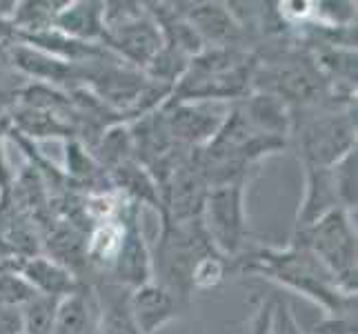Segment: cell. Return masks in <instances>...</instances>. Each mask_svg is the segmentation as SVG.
Wrapping results in <instances>:
<instances>
[{
	"label": "cell",
	"instance_id": "6da1fadb",
	"mask_svg": "<svg viewBox=\"0 0 358 334\" xmlns=\"http://www.w3.org/2000/svg\"><path fill=\"white\" fill-rule=\"evenodd\" d=\"M238 270L263 274L301 292L323 307L327 321H356V294L343 292L329 270L299 243H292L287 250H258L241 256Z\"/></svg>",
	"mask_w": 358,
	"mask_h": 334
},
{
	"label": "cell",
	"instance_id": "7a4b0ae2",
	"mask_svg": "<svg viewBox=\"0 0 358 334\" xmlns=\"http://www.w3.org/2000/svg\"><path fill=\"white\" fill-rule=\"evenodd\" d=\"M292 243L310 250L343 292L356 294V230L350 223V212L331 209L312 225L294 232Z\"/></svg>",
	"mask_w": 358,
	"mask_h": 334
},
{
	"label": "cell",
	"instance_id": "3957f363",
	"mask_svg": "<svg viewBox=\"0 0 358 334\" xmlns=\"http://www.w3.org/2000/svg\"><path fill=\"white\" fill-rule=\"evenodd\" d=\"M303 167H329L356 147V118L350 111H320L292 125Z\"/></svg>",
	"mask_w": 358,
	"mask_h": 334
},
{
	"label": "cell",
	"instance_id": "277c9868",
	"mask_svg": "<svg viewBox=\"0 0 358 334\" xmlns=\"http://www.w3.org/2000/svg\"><path fill=\"white\" fill-rule=\"evenodd\" d=\"M245 183L236 181L212 188L205 196L201 223L209 243L220 256L238 258L247 239Z\"/></svg>",
	"mask_w": 358,
	"mask_h": 334
},
{
	"label": "cell",
	"instance_id": "5b68a950",
	"mask_svg": "<svg viewBox=\"0 0 358 334\" xmlns=\"http://www.w3.org/2000/svg\"><path fill=\"white\" fill-rule=\"evenodd\" d=\"M109 272L114 274L112 283L125 290H136L152 281V256L136 223V205L125 216V237H122L118 256Z\"/></svg>",
	"mask_w": 358,
	"mask_h": 334
},
{
	"label": "cell",
	"instance_id": "8992f818",
	"mask_svg": "<svg viewBox=\"0 0 358 334\" xmlns=\"http://www.w3.org/2000/svg\"><path fill=\"white\" fill-rule=\"evenodd\" d=\"M167 132L176 145H207L225 123V111H212L203 105L167 103Z\"/></svg>",
	"mask_w": 358,
	"mask_h": 334
},
{
	"label": "cell",
	"instance_id": "52a82bcc",
	"mask_svg": "<svg viewBox=\"0 0 358 334\" xmlns=\"http://www.w3.org/2000/svg\"><path fill=\"white\" fill-rule=\"evenodd\" d=\"M180 296L152 281L129 292V314L141 334H156L174 321L180 312Z\"/></svg>",
	"mask_w": 358,
	"mask_h": 334
},
{
	"label": "cell",
	"instance_id": "ba28073f",
	"mask_svg": "<svg viewBox=\"0 0 358 334\" xmlns=\"http://www.w3.org/2000/svg\"><path fill=\"white\" fill-rule=\"evenodd\" d=\"M101 303L90 286H78L63 299H58L49 334H98Z\"/></svg>",
	"mask_w": 358,
	"mask_h": 334
},
{
	"label": "cell",
	"instance_id": "9c48e42d",
	"mask_svg": "<svg viewBox=\"0 0 358 334\" xmlns=\"http://www.w3.org/2000/svg\"><path fill=\"white\" fill-rule=\"evenodd\" d=\"M189 7L192 9L182 11V14L203 43L209 41L214 43V47H236V43L243 39V29L236 22V16L231 14L229 5L203 3Z\"/></svg>",
	"mask_w": 358,
	"mask_h": 334
},
{
	"label": "cell",
	"instance_id": "30bf717a",
	"mask_svg": "<svg viewBox=\"0 0 358 334\" xmlns=\"http://www.w3.org/2000/svg\"><path fill=\"white\" fill-rule=\"evenodd\" d=\"M305 179H307V188H305L299 216H296V232L312 225L318 218H323L331 209H343L336 194L334 176H331V165L329 167L307 165Z\"/></svg>",
	"mask_w": 358,
	"mask_h": 334
},
{
	"label": "cell",
	"instance_id": "8fae6325",
	"mask_svg": "<svg viewBox=\"0 0 358 334\" xmlns=\"http://www.w3.org/2000/svg\"><path fill=\"white\" fill-rule=\"evenodd\" d=\"M20 274L36 292L43 296H52V299H63L80 286L69 270L43 256H31L27 263H22Z\"/></svg>",
	"mask_w": 358,
	"mask_h": 334
},
{
	"label": "cell",
	"instance_id": "7c38bea8",
	"mask_svg": "<svg viewBox=\"0 0 358 334\" xmlns=\"http://www.w3.org/2000/svg\"><path fill=\"white\" fill-rule=\"evenodd\" d=\"M54 25L73 39H103V3H65Z\"/></svg>",
	"mask_w": 358,
	"mask_h": 334
},
{
	"label": "cell",
	"instance_id": "4fadbf2b",
	"mask_svg": "<svg viewBox=\"0 0 358 334\" xmlns=\"http://www.w3.org/2000/svg\"><path fill=\"white\" fill-rule=\"evenodd\" d=\"M112 174H114L112 176L114 185L131 203L145 201V203H152L156 209L163 212V207H160V194H158L154 179L150 176V172L141 167L136 160H125V163L116 165L112 169Z\"/></svg>",
	"mask_w": 358,
	"mask_h": 334
},
{
	"label": "cell",
	"instance_id": "5bb4252c",
	"mask_svg": "<svg viewBox=\"0 0 358 334\" xmlns=\"http://www.w3.org/2000/svg\"><path fill=\"white\" fill-rule=\"evenodd\" d=\"M336 194L345 212H356V147L331 165Z\"/></svg>",
	"mask_w": 358,
	"mask_h": 334
},
{
	"label": "cell",
	"instance_id": "9a60e30c",
	"mask_svg": "<svg viewBox=\"0 0 358 334\" xmlns=\"http://www.w3.org/2000/svg\"><path fill=\"white\" fill-rule=\"evenodd\" d=\"M36 292L22 277L14 274V272L0 270V305L5 307H20L36 299Z\"/></svg>",
	"mask_w": 358,
	"mask_h": 334
},
{
	"label": "cell",
	"instance_id": "2e32d148",
	"mask_svg": "<svg viewBox=\"0 0 358 334\" xmlns=\"http://www.w3.org/2000/svg\"><path fill=\"white\" fill-rule=\"evenodd\" d=\"M227 272V265L223 261L220 254H209L205 256L203 261H199V265L194 267V274H192V290L199 288V290H207V288H214L223 281Z\"/></svg>",
	"mask_w": 358,
	"mask_h": 334
},
{
	"label": "cell",
	"instance_id": "e0dca14e",
	"mask_svg": "<svg viewBox=\"0 0 358 334\" xmlns=\"http://www.w3.org/2000/svg\"><path fill=\"white\" fill-rule=\"evenodd\" d=\"M274 307H276V301H271V299L258 305L247 334H274Z\"/></svg>",
	"mask_w": 358,
	"mask_h": 334
},
{
	"label": "cell",
	"instance_id": "ac0fdd59",
	"mask_svg": "<svg viewBox=\"0 0 358 334\" xmlns=\"http://www.w3.org/2000/svg\"><path fill=\"white\" fill-rule=\"evenodd\" d=\"M22 332V314L18 307L0 305V334H20Z\"/></svg>",
	"mask_w": 358,
	"mask_h": 334
}]
</instances>
